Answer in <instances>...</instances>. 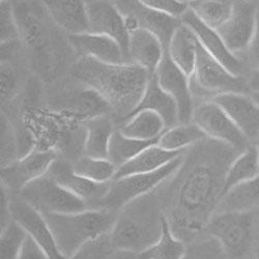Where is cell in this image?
Masks as SVG:
<instances>
[{"mask_svg": "<svg viewBox=\"0 0 259 259\" xmlns=\"http://www.w3.org/2000/svg\"><path fill=\"white\" fill-rule=\"evenodd\" d=\"M181 21L192 29L203 49L222 63L230 73L235 76L247 77L250 72L247 63L227 48L217 30L201 22L189 8L181 17Z\"/></svg>", "mask_w": 259, "mask_h": 259, "instance_id": "13", "label": "cell"}, {"mask_svg": "<svg viewBox=\"0 0 259 259\" xmlns=\"http://www.w3.org/2000/svg\"><path fill=\"white\" fill-rule=\"evenodd\" d=\"M249 2H254V0H249Z\"/></svg>", "mask_w": 259, "mask_h": 259, "instance_id": "53", "label": "cell"}, {"mask_svg": "<svg viewBox=\"0 0 259 259\" xmlns=\"http://www.w3.org/2000/svg\"><path fill=\"white\" fill-rule=\"evenodd\" d=\"M254 222H255V239L259 249V208L254 211Z\"/></svg>", "mask_w": 259, "mask_h": 259, "instance_id": "45", "label": "cell"}, {"mask_svg": "<svg viewBox=\"0 0 259 259\" xmlns=\"http://www.w3.org/2000/svg\"><path fill=\"white\" fill-rule=\"evenodd\" d=\"M27 232L14 219L2 228L0 235V259H18L26 239Z\"/></svg>", "mask_w": 259, "mask_h": 259, "instance_id": "34", "label": "cell"}, {"mask_svg": "<svg viewBox=\"0 0 259 259\" xmlns=\"http://www.w3.org/2000/svg\"><path fill=\"white\" fill-rule=\"evenodd\" d=\"M117 128L126 137L157 142L167 126L163 118L156 112L141 110L125 118Z\"/></svg>", "mask_w": 259, "mask_h": 259, "instance_id": "26", "label": "cell"}, {"mask_svg": "<svg viewBox=\"0 0 259 259\" xmlns=\"http://www.w3.org/2000/svg\"><path fill=\"white\" fill-rule=\"evenodd\" d=\"M183 259H228L222 245L208 234L204 239L191 243Z\"/></svg>", "mask_w": 259, "mask_h": 259, "instance_id": "36", "label": "cell"}, {"mask_svg": "<svg viewBox=\"0 0 259 259\" xmlns=\"http://www.w3.org/2000/svg\"><path fill=\"white\" fill-rule=\"evenodd\" d=\"M155 74L161 88L176 101L180 123L191 122L195 106L190 88V77L176 66L167 51Z\"/></svg>", "mask_w": 259, "mask_h": 259, "instance_id": "15", "label": "cell"}, {"mask_svg": "<svg viewBox=\"0 0 259 259\" xmlns=\"http://www.w3.org/2000/svg\"><path fill=\"white\" fill-rule=\"evenodd\" d=\"M139 2L155 11L179 19L188 10V5L180 3L179 0H139Z\"/></svg>", "mask_w": 259, "mask_h": 259, "instance_id": "39", "label": "cell"}, {"mask_svg": "<svg viewBox=\"0 0 259 259\" xmlns=\"http://www.w3.org/2000/svg\"><path fill=\"white\" fill-rule=\"evenodd\" d=\"M114 251L111 232H109L86 242L69 259H107Z\"/></svg>", "mask_w": 259, "mask_h": 259, "instance_id": "35", "label": "cell"}, {"mask_svg": "<svg viewBox=\"0 0 259 259\" xmlns=\"http://www.w3.org/2000/svg\"><path fill=\"white\" fill-rule=\"evenodd\" d=\"M56 159L55 150L34 147L25 156L2 167V185L10 191L19 193L29 183L47 175Z\"/></svg>", "mask_w": 259, "mask_h": 259, "instance_id": "11", "label": "cell"}, {"mask_svg": "<svg viewBox=\"0 0 259 259\" xmlns=\"http://www.w3.org/2000/svg\"><path fill=\"white\" fill-rule=\"evenodd\" d=\"M75 174L93 182L105 184L114 180L117 167L108 159L81 156L73 164Z\"/></svg>", "mask_w": 259, "mask_h": 259, "instance_id": "33", "label": "cell"}, {"mask_svg": "<svg viewBox=\"0 0 259 259\" xmlns=\"http://www.w3.org/2000/svg\"><path fill=\"white\" fill-rule=\"evenodd\" d=\"M242 152L205 137L186 150L183 165L170 179L166 206L172 231L205 229L225 189L228 169Z\"/></svg>", "mask_w": 259, "mask_h": 259, "instance_id": "1", "label": "cell"}, {"mask_svg": "<svg viewBox=\"0 0 259 259\" xmlns=\"http://www.w3.org/2000/svg\"><path fill=\"white\" fill-rule=\"evenodd\" d=\"M153 74L133 63H104L81 57L72 69L73 78L95 92L122 121L142 99Z\"/></svg>", "mask_w": 259, "mask_h": 259, "instance_id": "2", "label": "cell"}, {"mask_svg": "<svg viewBox=\"0 0 259 259\" xmlns=\"http://www.w3.org/2000/svg\"><path fill=\"white\" fill-rule=\"evenodd\" d=\"M259 208V176L228 190L219 201L215 212L255 211Z\"/></svg>", "mask_w": 259, "mask_h": 259, "instance_id": "27", "label": "cell"}, {"mask_svg": "<svg viewBox=\"0 0 259 259\" xmlns=\"http://www.w3.org/2000/svg\"><path fill=\"white\" fill-rule=\"evenodd\" d=\"M141 110H150L159 114L165 121L167 128L180 123L177 103L161 88L156 74L150 77L144 95L132 114Z\"/></svg>", "mask_w": 259, "mask_h": 259, "instance_id": "22", "label": "cell"}, {"mask_svg": "<svg viewBox=\"0 0 259 259\" xmlns=\"http://www.w3.org/2000/svg\"><path fill=\"white\" fill-rule=\"evenodd\" d=\"M0 27L2 44L14 42L20 38V31L13 2H2L0 5Z\"/></svg>", "mask_w": 259, "mask_h": 259, "instance_id": "38", "label": "cell"}, {"mask_svg": "<svg viewBox=\"0 0 259 259\" xmlns=\"http://www.w3.org/2000/svg\"><path fill=\"white\" fill-rule=\"evenodd\" d=\"M42 214L52 230L59 251L68 259L86 242L111 232L117 217V212L105 208Z\"/></svg>", "mask_w": 259, "mask_h": 259, "instance_id": "4", "label": "cell"}, {"mask_svg": "<svg viewBox=\"0 0 259 259\" xmlns=\"http://www.w3.org/2000/svg\"><path fill=\"white\" fill-rule=\"evenodd\" d=\"M257 20V0H234L229 19L217 31L227 48L235 55L246 53L253 37Z\"/></svg>", "mask_w": 259, "mask_h": 259, "instance_id": "12", "label": "cell"}, {"mask_svg": "<svg viewBox=\"0 0 259 259\" xmlns=\"http://www.w3.org/2000/svg\"><path fill=\"white\" fill-rule=\"evenodd\" d=\"M165 212L162 199L153 191L126 203L117 212L111 237L115 250L139 254L158 242Z\"/></svg>", "mask_w": 259, "mask_h": 259, "instance_id": "3", "label": "cell"}, {"mask_svg": "<svg viewBox=\"0 0 259 259\" xmlns=\"http://www.w3.org/2000/svg\"><path fill=\"white\" fill-rule=\"evenodd\" d=\"M68 40L81 57H89L111 64L130 63L121 46L115 39L107 35L93 32L68 34Z\"/></svg>", "mask_w": 259, "mask_h": 259, "instance_id": "19", "label": "cell"}, {"mask_svg": "<svg viewBox=\"0 0 259 259\" xmlns=\"http://www.w3.org/2000/svg\"><path fill=\"white\" fill-rule=\"evenodd\" d=\"M241 58L247 63L250 71H259V0H257V20L255 31L246 53L242 55Z\"/></svg>", "mask_w": 259, "mask_h": 259, "instance_id": "41", "label": "cell"}, {"mask_svg": "<svg viewBox=\"0 0 259 259\" xmlns=\"http://www.w3.org/2000/svg\"><path fill=\"white\" fill-rule=\"evenodd\" d=\"M85 136L83 152L85 156L108 159L110 139L116 127L107 114H101L85 120L83 123Z\"/></svg>", "mask_w": 259, "mask_h": 259, "instance_id": "23", "label": "cell"}, {"mask_svg": "<svg viewBox=\"0 0 259 259\" xmlns=\"http://www.w3.org/2000/svg\"><path fill=\"white\" fill-rule=\"evenodd\" d=\"M88 15L89 32L115 39L127 56L128 29L124 18L112 0H91L88 3Z\"/></svg>", "mask_w": 259, "mask_h": 259, "instance_id": "17", "label": "cell"}, {"mask_svg": "<svg viewBox=\"0 0 259 259\" xmlns=\"http://www.w3.org/2000/svg\"><path fill=\"white\" fill-rule=\"evenodd\" d=\"M248 259H257V256H252V257H250Z\"/></svg>", "mask_w": 259, "mask_h": 259, "instance_id": "50", "label": "cell"}, {"mask_svg": "<svg viewBox=\"0 0 259 259\" xmlns=\"http://www.w3.org/2000/svg\"><path fill=\"white\" fill-rule=\"evenodd\" d=\"M206 232L223 247L228 259H248L255 244L254 211L214 213Z\"/></svg>", "mask_w": 259, "mask_h": 259, "instance_id": "6", "label": "cell"}, {"mask_svg": "<svg viewBox=\"0 0 259 259\" xmlns=\"http://www.w3.org/2000/svg\"><path fill=\"white\" fill-rule=\"evenodd\" d=\"M107 259H138L136 253L124 251V250H115Z\"/></svg>", "mask_w": 259, "mask_h": 259, "instance_id": "44", "label": "cell"}, {"mask_svg": "<svg viewBox=\"0 0 259 259\" xmlns=\"http://www.w3.org/2000/svg\"><path fill=\"white\" fill-rule=\"evenodd\" d=\"M256 256H257V259H259V250L257 251V254H256Z\"/></svg>", "mask_w": 259, "mask_h": 259, "instance_id": "51", "label": "cell"}, {"mask_svg": "<svg viewBox=\"0 0 259 259\" xmlns=\"http://www.w3.org/2000/svg\"><path fill=\"white\" fill-rule=\"evenodd\" d=\"M157 142L141 141L124 136L116 127L112 134L108 149V160H110L117 168L135 158L147 146Z\"/></svg>", "mask_w": 259, "mask_h": 259, "instance_id": "32", "label": "cell"}, {"mask_svg": "<svg viewBox=\"0 0 259 259\" xmlns=\"http://www.w3.org/2000/svg\"><path fill=\"white\" fill-rule=\"evenodd\" d=\"M179 2L182 4H185V5H189L190 3L193 2V0H179Z\"/></svg>", "mask_w": 259, "mask_h": 259, "instance_id": "48", "label": "cell"}, {"mask_svg": "<svg viewBox=\"0 0 259 259\" xmlns=\"http://www.w3.org/2000/svg\"><path fill=\"white\" fill-rule=\"evenodd\" d=\"M185 154L186 152L154 172L132 175L113 180L110 184L109 191L101 202L100 208L118 212L120 208L130 201L155 191L177 174L183 165Z\"/></svg>", "mask_w": 259, "mask_h": 259, "instance_id": "7", "label": "cell"}, {"mask_svg": "<svg viewBox=\"0 0 259 259\" xmlns=\"http://www.w3.org/2000/svg\"><path fill=\"white\" fill-rule=\"evenodd\" d=\"M253 143L259 134V106L250 94L227 93L212 99Z\"/></svg>", "mask_w": 259, "mask_h": 259, "instance_id": "18", "label": "cell"}, {"mask_svg": "<svg viewBox=\"0 0 259 259\" xmlns=\"http://www.w3.org/2000/svg\"><path fill=\"white\" fill-rule=\"evenodd\" d=\"M18 75L11 64L3 62L2 66V100L8 102L12 100L18 89Z\"/></svg>", "mask_w": 259, "mask_h": 259, "instance_id": "40", "label": "cell"}, {"mask_svg": "<svg viewBox=\"0 0 259 259\" xmlns=\"http://www.w3.org/2000/svg\"><path fill=\"white\" fill-rule=\"evenodd\" d=\"M186 150L169 152V150L160 147L157 143H154L143 149L135 158L117 168L114 180L132 175L149 174V172L159 170L171 161H174L176 158L183 155Z\"/></svg>", "mask_w": 259, "mask_h": 259, "instance_id": "24", "label": "cell"}, {"mask_svg": "<svg viewBox=\"0 0 259 259\" xmlns=\"http://www.w3.org/2000/svg\"><path fill=\"white\" fill-rule=\"evenodd\" d=\"M250 96L252 97V99L257 103V105L259 106V92H250Z\"/></svg>", "mask_w": 259, "mask_h": 259, "instance_id": "46", "label": "cell"}, {"mask_svg": "<svg viewBox=\"0 0 259 259\" xmlns=\"http://www.w3.org/2000/svg\"><path fill=\"white\" fill-rule=\"evenodd\" d=\"M2 2H10V0H2Z\"/></svg>", "mask_w": 259, "mask_h": 259, "instance_id": "52", "label": "cell"}, {"mask_svg": "<svg viewBox=\"0 0 259 259\" xmlns=\"http://www.w3.org/2000/svg\"><path fill=\"white\" fill-rule=\"evenodd\" d=\"M53 23L68 34L89 32L88 0H39Z\"/></svg>", "mask_w": 259, "mask_h": 259, "instance_id": "20", "label": "cell"}, {"mask_svg": "<svg viewBox=\"0 0 259 259\" xmlns=\"http://www.w3.org/2000/svg\"><path fill=\"white\" fill-rule=\"evenodd\" d=\"M47 175L85 201L89 208H100L101 202L107 195L112 182L100 184L85 179L75 174L73 165L66 160L59 159L54 161Z\"/></svg>", "mask_w": 259, "mask_h": 259, "instance_id": "16", "label": "cell"}, {"mask_svg": "<svg viewBox=\"0 0 259 259\" xmlns=\"http://www.w3.org/2000/svg\"><path fill=\"white\" fill-rule=\"evenodd\" d=\"M250 92H259V71L251 70L247 75Z\"/></svg>", "mask_w": 259, "mask_h": 259, "instance_id": "43", "label": "cell"}, {"mask_svg": "<svg viewBox=\"0 0 259 259\" xmlns=\"http://www.w3.org/2000/svg\"><path fill=\"white\" fill-rule=\"evenodd\" d=\"M165 52L162 41L153 32L141 28L128 31L127 58L130 63L155 74Z\"/></svg>", "mask_w": 259, "mask_h": 259, "instance_id": "21", "label": "cell"}, {"mask_svg": "<svg viewBox=\"0 0 259 259\" xmlns=\"http://www.w3.org/2000/svg\"><path fill=\"white\" fill-rule=\"evenodd\" d=\"M205 137L201 130L191 121L166 128L165 132L159 137L157 144L169 152H182Z\"/></svg>", "mask_w": 259, "mask_h": 259, "instance_id": "28", "label": "cell"}, {"mask_svg": "<svg viewBox=\"0 0 259 259\" xmlns=\"http://www.w3.org/2000/svg\"><path fill=\"white\" fill-rule=\"evenodd\" d=\"M253 144L256 146L257 152H258V156H259V134L257 135V137L255 138V140L253 141Z\"/></svg>", "mask_w": 259, "mask_h": 259, "instance_id": "47", "label": "cell"}, {"mask_svg": "<svg viewBox=\"0 0 259 259\" xmlns=\"http://www.w3.org/2000/svg\"><path fill=\"white\" fill-rule=\"evenodd\" d=\"M2 167L20 158V148L14 125L6 114L2 115Z\"/></svg>", "mask_w": 259, "mask_h": 259, "instance_id": "37", "label": "cell"}, {"mask_svg": "<svg viewBox=\"0 0 259 259\" xmlns=\"http://www.w3.org/2000/svg\"><path fill=\"white\" fill-rule=\"evenodd\" d=\"M234 0H193L188 5L201 22L219 29L232 14Z\"/></svg>", "mask_w": 259, "mask_h": 259, "instance_id": "29", "label": "cell"}, {"mask_svg": "<svg viewBox=\"0 0 259 259\" xmlns=\"http://www.w3.org/2000/svg\"><path fill=\"white\" fill-rule=\"evenodd\" d=\"M257 176H259V156L256 146L252 143L230 165L226 176L224 194L234 186Z\"/></svg>", "mask_w": 259, "mask_h": 259, "instance_id": "30", "label": "cell"}, {"mask_svg": "<svg viewBox=\"0 0 259 259\" xmlns=\"http://www.w3.org/2000/svg\"><path fill=\"white\" fill-rule=\"evenodd\" d=\"M12 218L42 248L49 259H68L58 249L55 237L44 214L20 196L10 197Z\"/></svg>", "mask_w": 259, "mask_h": 259, "instance_id": "14", "label": "cell"}, {"mask_svg": "<svg viewBox=\"0 0 259 259\" xmlns=\"http://www.w3.org/2000/svg\"><path fill=\"white\" fill-rule=\"evenodd\" d=\"M19 196L41 213H72L89 209L85 201L48 175L29 183L19 192Z\"/></svg>", "mask_w": 259, "mask_h": 259, "instance_id": "8", "label": "cell"}, {"mask_svg": "<svg viewBox=\"0 0 259 259\" xmlns=\"http://www.w3.org/2000/svg\"><path fill=\"white\" fill-rule=\"evenodd\" d=\"M18 259H49V257L32 237L27 234Z\"/></svg>", "mask_w": 259, "mask_h": 259, "instance_id": "42", "label": "cell"}, {"mask_svg": "<svg viewBox=\"0 0 259 259\" xmlns=\"http://www.w3.org/2000/svg\"><path fill=\"white\" fill-rule=\"evenodd\" d=\"M192 122L195 123L206 137L226 143L240 152H244L252 144L227 113L212 100L195 106Z\"/></svg>", "mask_w": 259, "mask_h": 259, "instance_id": "9", "label": "cell"}, {"mask_svg": "<svg viewBox=\"0 0 259 259\" xmlns=\"http://www.w3.org/2000/svg\"><path fill=\"white\" fill-rule=\"evenodd\" d=\"M124 18L128 31L136 28L148 30L156 34L167 51L170 39L182 24L179 18L171 17L150 9L139 0H112Z\"/></svg>", "mask_w": 259, "mask_h": 259, "instance_id": "10", "label": "cell"}, {"mask_svg": "<svg viewBox=\"0 0 259 259\" xmlns=\"http://www.w3.org/2000/svg\"><path fill=\"white\" fill-rule=\"evenodd\" d=\"M198 40L190 27L182 22L172 35L167 53L176 66L189 77L195 70Z\"/></svg>", "mask_w": 259, "mask_h": 259, "instance_id": "25", "label": "cell"}, {"mask_svg": "<svg viewBox=\"0 0 259 259\" xmlns=\"http://www.w3.org/2000/svg\"><path fill=\"white\" fill-rule=\"evenodd\" d=\"M186 249L184 241L172 231L170 223L165 217L163 232L158 242L137 256L138 259H183Z\"/></svg>", "mask_w": 259, "mask_h": 259, "instance_id": "31", "label": "cell"}, {"mask_svg": "<svg viewBox=\"0 0 259 259\" xmlns=\"http://www.w3.org/2000/svg\"><path fill=\"white\" fill-rule=\"evenodd\" d=\"M190 88L193 99H201L202 102L211 101L214 97L227 93L250 94L247 77L230 73L203 49L199 41L195 70L190 76Z\"/></svg>", "mask_w": 259, "mask_h": 259, "instance_id": "5", "label": "cell"}, {"mask_svg": "<svg viewBox=\"0 0 259 259\" xmlns=\"http://www.w3.org/2000/svg\"><path fill=\"white\" fill-rule=\"evenodd\" d=\"M11 2H15V3H26V2H31V0H11Z\"/></svg>", "mask_w": 259, "mask_h": 259, "instance_id": "49", "label": "cell"}]
</instances>
